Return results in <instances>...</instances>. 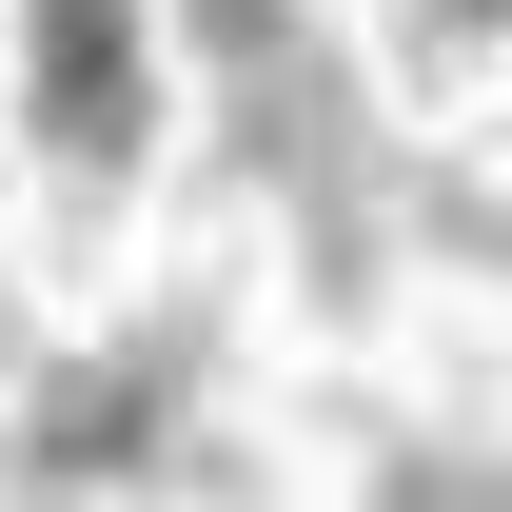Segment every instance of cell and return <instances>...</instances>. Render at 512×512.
<instances>
[{
    "instance_id": "cell-1",
    "label": "cell",
    "mask_w": 512,
    "mask_h": 512,
    "mask_svg": "<svg viewBox=\"0 0 512 512\" xmlns=\"http://www.w3.org/2000/svg\"><path fill=\"white\" fill-rule=\"evenodd\" d=\"M197 60H217V99H237V158H256V197L296 217V276H316V316H355L394 276V158H375V119H355V60H335L296 0H197Z\"/></svg>"
},
{
    "instance_id": "cell-2",
    "label": "cell",
    "mask_w": 512,
    "mask_h": 512,
    "mask_svg": "<svg viewBox=\"0 0 512 512\" xmlns=\"http://www.w3.org/2000/svg\"><path fill=\"white\" fill-rule=\"evenodd\" d=\"M197 375H217V296H158L119 355H79V375L20 394V473L40 493H99V473H197Z\"/></svg>"
},
{
    "instance_id": "cell-4",
    "label": "cell",
    "mask_w": 512,
    "mask_h": 512,
    "mask_svg": "<svg viewBox=\"0 0 512 512\" xmlns=\"http://www.w3.org/2000/svg\"><path fill=\"white\" fill-rule=\"evenodd\" d=\"M394 20H414V79H473V60H493V20H512V0H394Z\"/></svg>"
},
{
    "instance_id": "cell-3",
    "label": "cell",
    "mask_w": 512,
    "mask_h": 512,
    "mask_svg": "<svg viewBox=\"0 0 512 512\" xmlns=\"http://www.w3.org/2000/svg\"><path fill=\"white\" fill-rule=\"evenodd\" d=\"M20 119H40V158L79 197H119L158 158V40H138V0H20Z\"/></svg>"
}]
</instances>
